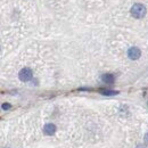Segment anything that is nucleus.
I'll use <instances>...</instances> for the list:
<instances>
[{
    "mask_svg": "<svg viewBox=\"0 0 148 148\" xmlns=\"http://www.w3.org/2000/svg\"><path fill=\"white\" fill-rule=\"evenodd\" d=\"M100 93H103V95H105V96H114V95H117V91H114V90H105V89H101V90H99Z\"/></svg>",
    "mask_w": 148,
    "mask_h": 148,
    "instance_id": "6",
    "label": "nucleus"
},
{
    "mask_svg": "<svg viewBox=\"0 0 148 148\" xmlns=\"http://www.w3.org/2000/svg\"><path fill=\"white\" fill-rule=\"evenodd\" d=\"M145 143L148 145V132L146 133V136H145Z\"/></svg>",
    "mask_w": 148,
    "mask_h": 148,
    "instance_id": "8",
    "label": "nucleus"
},
{
    "mask_svg": "<svg viewBox=\"0 0 148 148\" xmlns=\"http://www.w3.org/2000/svg\"><path fill=\"white\" fill-rule=\"evenodd\" d=\"M10 105L9 104H2V110H9Z\"/></svg>",
    "mask_w": 148,
    "mask_h": 148,
    "instance_id": "7",
    "label": "nucleus"
},
{
    "mask_svg": "<svg viewBox=\"0 0 148 148\" xmlns=\"http://www.w3.org/2000/svg\"><path fill=\"white\" fill-rule=\"evenodd\" d=\"M43 132L47 136H51L56 132V125L53 123H47L45 127H43Z\"/></svg>",
    "mask_w": 148,
    "mask_h": 148,
    "instance_id": "4",
    "label": "nucleus"
},
{
    "mask_svg": "<svg viewBox=\"0 0 148 148\" xmlns=\"http://www.w3.org/2000/svg\"><path fill=\"white\" fill-rule=\"evenodd\" d=\"M101 79H103V81H104L105 83H107V84H113V82H114V76H113L112 74H104Z\"/></svg>",
    "mask_w": 148,
    "mask_h": 148,
    "instance_id": "5",
    "label": "nucleus"
},
{
    "mask_svg": "<svg viewBox=\"0 0 148 148\" xmlns=\"http://www.w3.org/2000/svg\"><path fill=\"white\" fill-rule=\"evenodd\" d=\"M18 76H19V80H21V81L26 82V81H30V80L32 79L33 73H32L31 69H29V67H24L23 70H21V71H19Z\"/></svg>",
    "mask_w": 148,
    "mask_h": 148,
    "instance_id": "2",
    "label": "nucleus"
},
{
    "mask_svg": "<svg viewBox=\"0 0 148 148\" xmlns=\"http://www.w3.org/2000/svg\"><path fill=\"white\" fill-rule=\"evenodd\" d=\"M136 148H146V146H145V145H138Z\"/></svg>",
    "mask_w": 148,
    "mask_h": 148,
    "instance_id": "9",
    "label": "nucleus"
},
{
    "mask_svg": "<svg viewBox=\"0 0 148 148\" xmlns=\"http://www.w3.org/2000/svg\"><path fill=\"white\" fill-rule=\"evenodd\" d=\"M140 55H141L140 49L137 48V47H132V48H130L129 51H128V56H129L130 59H132V60L138 59V58L140 57Z\"/></svg>",
    "mask_w": 148,
    "mask_h": 148,
    "instance_id": "3",
    "label": "nucleus"
},
{
    "mask_svg": "<svg viewBox=\"0 0 148 148\" xmlns=\"http://www.w3.org/2000/svg\"><path fill=\"white\" fill-rule=\"evenodd\" d=\"M146 7L141 3H136L132 6L131 8V15L134 17V18H143L145 15H146Z\"/></svg>",
    "mask_w": 148,
    "mask_h": 148,
    "instance_id": "1",
    "label": "nucleus"
}]
</instances>
